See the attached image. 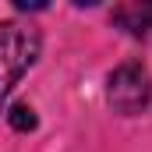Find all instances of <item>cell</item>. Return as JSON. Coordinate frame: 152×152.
Returning a JSON list of instances; mask_svg holds the SVG:
<instances>
[{
	"instance_id": "6da1fadb",
	"label": "cell",
	"mask_w": 152,
	"mask_h": 152,
	"mask_svg": "<svg viewBox=\"0 0 152 152\" xmlns=\"http://www.w3.org/2000/svg\"><path fill=\"white\" fill-rule=\"evenodd\" d=\"M39 46H42L39 28L21 21H0V106L21 81V75L36 64Z\"/></svg>"
},
{
	"instance_id": "3957f363",
	"label": "cell",
	"mask_w": 152,
	"mask_h": 152,
	"mask_svg": "<svg viewBox=\"0 0 152 152\" xmlns=\"http://www.w3.org/2000/svg\"><path fill=\"white\" fill-rule=\"evenodd\" d=\"M113 21H117V25H124L127 32L142 36V32H149V28H152V4H124V7H117V11H113Z\"/></svg>"
},
{
	"instance_id": "7a4b0ae2",
	"label": "cell",
	"mask_w": 152,
	"mask_h": 152,
	"mask_svg": "<svg viewBox=\"0 0 152 152\" xmlns=\"http://www.w3.org/2000/svg\"><path fill=\"white\" fill-rule=\"evenodd\" d=\"M106 96H110V106H113L117 113H142V110L149 106V99H152L149 71H145L138 60L120 64L113 75H110Z\"/></svg>"
},
{
	"instance_id": "277c9868",
	"label": "cell",
	"mask_w": 152,
	"mask_h": 152,
	"mask_svg": "<svg viewBox=\"0 0 152 152\" xmlns=\"http://www.w3.org/2000/svg\"><path fill=\"white\" fill-rule=\"evenodd\" d=\"M11 127H18V131H32V127H36V113H32L28 106H14V110H11Z\"/></svg>"
}]
</instances>
